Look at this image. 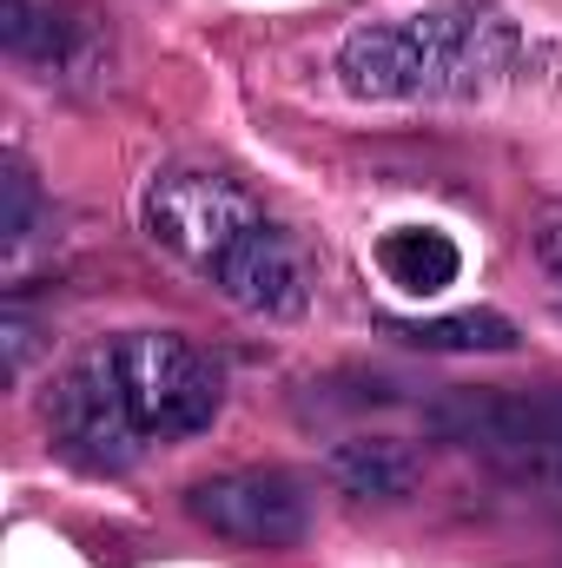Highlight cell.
Listing matches in <instances>:
<instances>
[{
    "instance_id": "cell-1",
    "label": "cell",
    "mask_w": 562,
    "mask_h": 568,
    "mask_svg": "<svg viewBox=\"0 0 562 568\" xmlns=\"http://www.w3.org/2000/svg\"><path fill=\"white\" fill-rule=\"evenodd\" d=\"M523 60V27L490 0H430L418 13L358 20L331 73L351 100H476Z\"/></svg>"
},
{
    "instance_id": "cell-2",
    "label": "cell",
    "mask_w": 562,
    "mask_h": 568,
    "mask_svg": "<svg viewBox=\"0 0 562 568\" xmlns=\"http://www.w3.org/2000/svg\"><path fill=\"white\" fill-rule=\"evenodd\" d=\"M140 225L152 245H165L179 265H192L199 278H212V265L265 225V205L225 179V172H205V165H165L152 172L140 192Z\"/></svg>"
},
{
    "instance_id": "cell-3",
    "label": "cell",
    "mask_w": 562,
    "mask_h": 568,
    "mask_svg": "<svg viewBox=\"0 0 562 568\" xmlns=\"http://www.w3.org/2000/svg\"><path fill=\"white\" fill-rule=\"evenodd\" d=\"M120 351V377H127V404L140 417L145 443H185L205 436L225 410V384L212 371V357L179 337V331H127L113 337Z\"/></svg>"
},
{
    "instance_id": "cell-4",
    "label": "cell",
    "mask_w": 562,
    "mask_h": 568,
    "mask_svg": "<svg viewBox=\"0 0 562 568\" xmlns=\"http://www.w3.org/2000/svg\"><path fill=\"white\" fill-rule=\"evenodd\" d=\"M47 424H53V443L93 476H127L140 463L145 429L127 404V377H120L113 344H93L60 371V384L47 397Z\"/></svg>"
},
{
    "instance_id": "cell-5",
    "label": "cell",
    "mask_w": 562,
    "mask_h": 568,
    "mask_svg": "<svg viewBox=\"0 0 562 568\" xmlns=\"http://www.w3.org/2000/svg\"><path fill=\"white\" fill-rule=\"evenodd\" d=\"M423 424L436 443L476 449V456L530 476L543 463H562V384H550V390H463V397L436 404Z\"/></svg>"
},
{
    "instance_id": "cell-6",
    "label": "cell",
    "mask_w": 562,
    "mask_h": 568,
    "mask_svg": "<svg viewBox=\"0 0 562 568\" xmlns=\"http://www.w3.org/2000/svg\"><path fill=\"white\" fill-rule=\"evenodd\" d=\"M185 516L239 549H298L311 536V496L291 469H219L185 489Z\"/></svg>"
},
{
    "instance_id": "cell-7",
    "label": "cell",
    "mask_w": 562,
    "mask_h": 568,
    "mask_svg": "<svg viewBox=\"0 0 562 568\" xmlns=\"http://www.w3.org/2000/svg\"><path fill=\"white\" fill-rule=\"evenodd\" d=\"M0 47L47 80H107L113 27L73 0H0Z\"/></svg>"
},
{
    "instance_id": "cell-8",
    "label": "cell",
    "mask_w": 562,
    "mask_h": 568,
    "mask_svg": "<svg viewBox=\"0 0 562 568\" xmlns=\"http://www.w3.org/2000/svg\"><path fill=\"white\" fill-rule=\"evenodd\" d=\"M212 284H219L225 304H239L245 317H265V324H291V317L311 311V265L291 245V232H279L272 219L259 232H245L212 265Z\"/></svg>"
},
{
    "instance_id": "cell-9",
    "label": "cell",
    "mask_w": 562,
    "mask_h": 568,
    "mask_svg": "<svg viewBox=\"0 0 562 568\" xmlns=\"http://www.w3.org/2000/svg\"><path fill=\"white\" fill-rule=\"evenodd\" d=\"M324 483L351 503H404L418 489V456L398 436H351L324 456Z\"/></svg>"
},
{
    "instance_id": "cell-10",
    "label": "cell",
    "mask_w": 562,
    "mask_h": 568,
    "mask_svg": "<svg viewBox=\"0 0 562 568\" xmlns=\"http://www.w3.org/2000/svg\"><path fill=\"white\" fill-rule=\"evenodd\" d=\"M384 331L436 357H503L516 351V324L503 311H450V317H384Z\"/></svg>"
},
{
    "instance_id": "cell-11",
    "label": "cell",
    "mask_w": 562,
    "mask_h": 568,
    "mask_svg": "<svg viewBox=\"0 0 562 568\" xmlns=\"http://www.w3.org/2000/svg\"><path fill=\"white\" fill-rule=\"evenodd\" d=\"M378 265H384V278L398 284L404 297H436V291L456 284L463 252H456V239L436 232V225H398V232H384Z\"/></svg>"
},
{
    "instance_id": "cell-12",
    "label": "cell",
    "mask_w": 562,
    "mask_h": 568,
    "mask_svg": "<svg viewBox=\"0 0 562 568\" xmlns=\"http://www.w3.org/2000/svg\"><path fill=\"white\" fill-rule=\"evenodd\" d=\"M33 232H40V185L20 159H7L0 165V245H7V258H20Z\"/></svg>"
},
{
    "instance_id": "cell-13",
    "label": "cell",
    "mask_w": 562,
    "mask_h": 568,
    "mask_svg": "<svg viewBox=\"0 0 562 568\" xmlns=\"http://www.w3.org/2000/svg\"><path fill=\"white\" fill-rule=\"evenodd\" d=\"M0 351H7V377L20 384V377H27V357H33V317H27L20 304L0 311Z\"/></svg>"
},
{
    "instance_id": "cell-14",
    "label": "cell",
    "mask_w": 562,
    "mask_h": 568,
    "mask_svg": "<svg viewBox=\"0 0 562 568\" xmlns=\"http://www.w3.org/2000/svg\"><path fill=\"white\" fill-rule=\"evenodd\" d=\"M536 258H543V272L562 284V212H550V219L536 225Z\"/></svg>"
}]
</instances>
